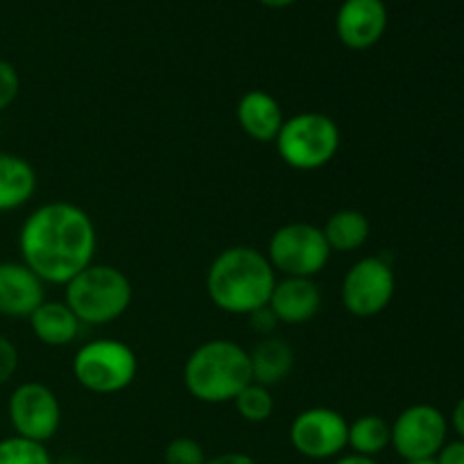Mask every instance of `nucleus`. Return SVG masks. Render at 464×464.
<instances>
[{"instance_id":"obj_1","label":"nucleus","mask_w":464,"mask_h":464,"mask_svg":"<svg viewBox=\"0 0 464 464\" xmlns=\"http://www.w3.org/2000/svg\"><path fill=\"white\" fill-rule=\"evenodd\" d=\"M98 229L82 207L63 199L41 204L18 231L21 261L44 284L66 285L95 263Z\"/></svg>"},{"instance_id":"obj_2","label":"nucleus","mask_w":464,"mask_h":464,"mask_svg":"<svg viewBox=\"0 0 464 464\" xmlns=\"http://www.w3.org/2000/svg\"><path fill=\"white\" fill-rule=\"evenodd\" d=\"M275 284L276 272L266 252L249 245H234L213 258L204 285L218 311L247 317L270 304Z\"/></svg>"},{"instance_id":"obj_3","label":"nucleus","mask_w":464,"mask_h":464,"mask_svg":"<svg viewBox=\"0 0 464 464\" xmlns=\"http://www.w3.org/2000/svg\"><path fill=\"white\" fill-rule=\"evenodd\" d=\"M252 381L249 352L236 340H207L184 362V388L195 401L207 406L234 403Z\"/></svg>"},{"instance_id":"obj_4","label":"nucleus","mask_w":464,"mask_h":464,"mask_svg":"<svg viewBox=\"0 0 464 464\" xmlns=\"http://www.w3.org/2000/svg\"><path fill=\"white\" fill-rule=\"evenodd\" d=\"M63 288V302L82 324L89 326L111 324L125 315L134 299L130 276L121 267L107 263H91Z\"/></svg>"},{"instance_id":"obj_5","label":"nucleus","mask_w":464,"mask_h":464,"mask_svg":"<svg viewBox=\"0 0 464 464\" xmlns=\"http://www.w3.org/2000/svg\"><path fill=\"white\" fill-rule=\"evenodd\" d=\"M340 125L322 111H302L285 118L275 139L281 161L299 172H315L329 166L340 152Z\"/></svg>"},{"instance_id":"obj_6","label":"nucleus","mask_w":464,"mask_h":464,"mask_svg":"<svg viewBox=\"0 0 464 464\" xmlns=\"http://www.w3.org/2000/svg\"><path fill=\"white\" fill-rule=\"evenodd\" d=\"M72 376L91 394L125 392L139 376V356L118 338L91 340L72 356Z\"/></svg>"},{"instance_id":"obj_7","label":"nucleus","mask_w":464,"mask_h":464,"mask_svg":"<svg viewBox=\"0 0 464 464\" xmlns=\"http://www.w3.org/2000/svg\"><path fill=\"white\" fill-rule=\"evenodd\" d=\"M266 256L276 275L315 279L329 266L334 252L322 227L311 222H288L270 236Z\"/></svg>"},{"instance_id":"obj_8","label":"nucleus","mask_w":464,"mask_h":464,"mask_svg":"<svg viewBox=\"0 0 464 464\" xmlns=\"http://www.w3.org/2000/svg\"><path fill=\"white\" fill-rule=\"evenodd\" d=\"M397 276L385 256H362L353 263L340 285V299L349 315L376 317L392 304Z\"/></svg>"},{"instance_id":"obj_9","label":"nucleus","mask_w":464,"mask_h":464,"mask_svg":"<svg viewBox=\"0 0 464 464\" xmlns=\"http://www.w3.org/2000/svg\"><path fill=\"white\" fill-rule=\"evenodd\" d=\"M14 435L32 442H50L62 429V403L53 388L39 381L21 383L7 401Z\"/></svg>"},{"instance_id":"obj_10","label":"nucleus","mask_w":464,"mask_h":464,"mask_svg":"<svg viewBox=\"0 0 464 464\" xmlns=\"http://www.w3.org/2000/svg\"><path fill=\"white\" fill-rule=\"evenodd\" d=\"M392 440L390 447L406 462L435 458L447 444L449 421L440 408L430 403H415L408 406L390 424Z\"/></svg>"},{"instance_id":"obj_11","label":"nucleus","mask_w":464,"mask_h":464,"mask_svg":"<svg viewBox=\"0 0 464 464\" xmlns=\"http://www.w3.org/2000/svg\"><path fill=\"white\" fill-rule=\"evenodd\" d=\"M349 421L335 408L313 406L290 424V444L308 460H335L347 449Z\"/></svg>"},{"instance_id":"obj_12","label":"nucleus","mask_w":464,"mask_h":464,"mask_svg":"<svg viewBox=\"0 0 464 464\" xmlns=\"http://www.w3.org/2000/svg\"><path fill=\"white\" fill-rule=\"evenodd\" d=\"M388 27L383 0H344L335 16V32L352 50H367L379 44Z\"/></svg>"},{"instance_id":"obj_13","label":"nucleus","mask_w":464,"mask_h":464,"mask_svg":"<svg viewBox=\"0 0 464 464\" xmlns=\"http://www.w3.org/2000/svg\"><path fill=\"white\" fill-rule=\"evenodd\" d=\"M45 302V284L23 261H0V315L30 317Z\"/></svg>"},{"instance_id":"obj_14","label":"nucleus","mask_w":464,"mask_h":464,"mask_svg":"<svg viewBox=\"0 0 464 464\" xmlns=\"http://www.w3.org/2000/svg\"><path fill=\"white\" fill-rule=\"evenodd\" d=\"M267 306L276 315L279 324L302 326L311 322L322 308V290L315 279L304 276H281Z\"/></svg>"},{"instance_id":"obj_15","label":"nucleus","mask_w":464,"mask_h":464,"mask_svg":"<svg viewBox=\"0 0 464 464\" xmlns=\"http://www.w3.org/2000/svg\"><path fill=\"white\" fill-rule=\"evenodd\" d=\"M236 121H238L240 130L256 143H275L285 116L275 95L261 89H252L236 104Z\"/></svg>"},{"instance_id":"obj_16","label":"nucleus","mask_w":464,"mask_h":464,"mask_svg":"<svg viewBox=\"0 0 464 464\" xmlns=\"http://www.w3.org/2000/svg\"><path fill=\"white\" fill-rule=\"evenodd\" d=\"M27 320H30L34 338L53 349L68 347L71 343H75L84 326L71 311V306L66 302H57V299H45Z\"/></svg>"},{"instance_id":"obj_17","label":"nucleus","mask_w":464,"mask_h":464,"mask_svg":"<svg viewBox=\"0 0 464 464\" xmlns=\"http://www.w3.org/2000/svg\"><path fill=\"white\" fill-rule=\"evenodd\" d=\"M36 193V170L27 159L0 152V213L25 207Z\"/></svg>"},{"instance_id":"obj_18","label":"nucleus","mask_w":464,"mask_h":464,"mask_svg":"<svg viewBox=\"0 0 464 464\" xmlns=\"http://www.w3.org/2000/svg\"><path fill=\"white\" fill-rule=\"evenodd\" d=\"M249 362H252L254 383L272 388L290 376L295 367V352L284 338L267 335L249 352Z\"/></svg>"},{"instance_id":"obj_19","label":"nucleus","mask_w":464,"mask_h":464,"mask_svg":"<svg viewBox=\"0 0 464 464\" xmlns=\"http://www.w3.org/2000/svg\"><path fill=\"white\" fill-rule=\"evenodd\" d=\"M322 231H324V238L329 243L331 252L352 254L365 247L372 234V222L358 208H340V211L331 213Z\"/></svg>"},{"instance_id":"obj_20","label":"nucleus","mask_w":464,"mask_h":464,"mask_svg":"<svg viewBox=\"0 0 464 464\" xmlns=\"http://www.w3.org/2000/svg\"><path fill=\"white\" fill-rule=\"evenodd\" d=\"M390 440H392L390 421L381 415H362L349 421L347 449H352V453L356 456H381L390 447Z\"/></svg>"},{"instance_id":"obj_21","label":"nucleus","mask_w":464,"mask_h":464,"mask_svg":"<svg viewBox=\"0 0 464 464\" xmlns=\"http://www.w3.org/2000/svg\"><path fill=\"white\" fill-rule=\"evenodd\" d=\"M234 408L240 415V420L247 421V424H263V421H267L275 415V397H272L270 388L252 381L234 399Z\"/></svg>"},{"instance_id":"obj_22","label":"nucleus","mask_w":464,"mask_h":464,"mask_svg":"<svg viewBox=\"0 0 464 464\" xmlns=\"http://www.w3.org/2000/svg\"><path fill=\"white\" fill-rule=\"evenodd\" d=\"M0 464H54L45 444L32 440L12 438L0 440Z\"/></svg>"},{"instance_id":"obj_23","label":"nucleus","mask_w":464,"mask_h":464,"mask_svg":"<svg viewBox=\"0 0 464 464\" xmlns=\"http://www.w3.org/2000/svg\"><path fill=\"white\" fill-rule=\"evenodd\" d=\"M166 464H207V451L202 444L193 438H175L168 442L163 451Z\"/></svg>"},{"instance_id":"obj_24","label":"nucleus","mask_w":464,"mask_h":464,"mask_svg":"<svg viewBox=\"0 0 464 464\" xmlns=\"http://www.w3.org/2000/svg\"><path fill=\"white\" fill-rule=\"evenodd\" d=\"M18 93H21V77H18V71L7 59H0V113L7 111L16 102Z\"/></svg>"},{"instance_id":"obj_25","label":"nucleus","mask_w":464,"mask_h":464,"mask_svg":"<svg viewBox=\"0 0 464 464\" xmlns=\"http://www.w3.org/2000/svg\"><path fill=\"white\" fill-rule=\"evenodd\" d=\"M18 361H21V356H18L16 344L7 335L0 334V388L14 379L18 370Z\"/></svg>"},{"instance_id":"obj_26","label":"nucleus","mask_w":464,"mask_h":464,"mask_svg":"<svg viewBox=\"0 0 464 464\" xmlns=\"http://www.w3.org/2000/svg\"><path fill=\"white\" fill-rule=\"evenodd\" d=\"M249 322H252V329L256 331L261 338H267V335H275L276 326H279V320H276V315L272 313L270 306H263L258 308V311H254L252 315H247Z\"/></svg>"},{"instance_id":"obj_27","label":"nucleus","mask_w":464,"mask_h":464,"mask_svg":"<svg viewBox=\"0 0 464 464\" xmlns=\"http://www.w3.org/2000/svg\"><path fill=\"white\" fill-rule=\"evenodd\" d=\"M438 464H464V440H456V442H447L442 451L435 456Z\"/></svg>"},{"instance_id":"obj_28","label":"nucleus","mask_w":464,"mask_h":464,"mask_svg":"<svg viewBox=\"0 0 464 464\" xmlns=\"http://www.w3.org/2000/svg\"><path fill=\"white\" fill-rule=\"evenodd\" d=\"M207 464H258L252 456L240 451H227V453H218V456L208 458Z\"/></svg>"},{"instance_id":"obj_29","label":"nucleus","mask_w":464,"mask_h":464,"mask_svg":"<svg viewBox=\"0 0 464 464\" xmlns=\"http://www.w3.org/2000/svg\"><path fill=\"white\" fill-rule=\"evenodd\" d=\"M451 426H453V430L458 433V438L464 440V397L456 403V408H453Z\"/></svg>"},{"instance_id":"obj_30","label":"nucleus","mask_w":464,"mask_h":464,"mask_svg":"<svg viewBox=\"0 0 464 464\" xmlns=\"http://www.w3.org/2000/svg\"><path fill=\"white\" fill-rule=\"evenodd\" d=\"M334 464H379L376 458H365V456H356V453H347V456L335 458Z\"/></svg>"},{"instance_id":"obj_31","label":"nucleus","mask_w":464,"mask_h":464,"mask_svg":"<svg viewBox=\"0 0 464 464\" xmlns=\"http://www.w3.org/2000/svg\"><path fill=\"white\" fill-rule=\"evenodd\" d=\"M263 5H267V7H288V5L297 3V0H261Z\"/></svg>"},{"instance_id":"obj_32","label":"nucleus","mask_w":464,"mask_h":464,"mask_svg":"<svg viewBox=\"0 0 464 464\" xmlns=\"http://www.w3.org/2000/svg\"><path fill=\"white\" fill-rule=\"evenodd\" d=\"M406 464H438V460H435V458H424V460H411Z\"/></svg>"}]
</instances>
